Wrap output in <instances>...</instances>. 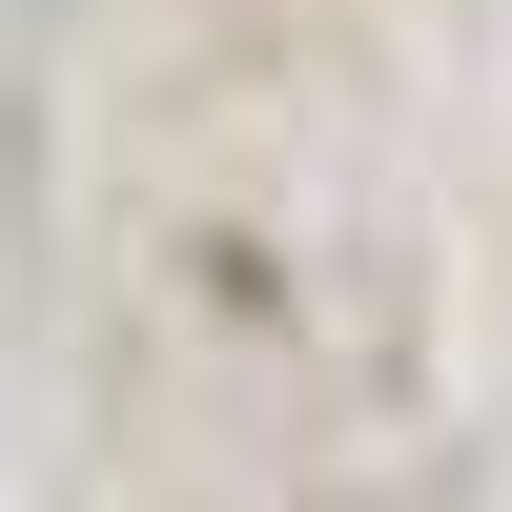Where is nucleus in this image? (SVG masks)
I'll use <instances>...</instances> for the list:
<instances>
[]
</instances>
